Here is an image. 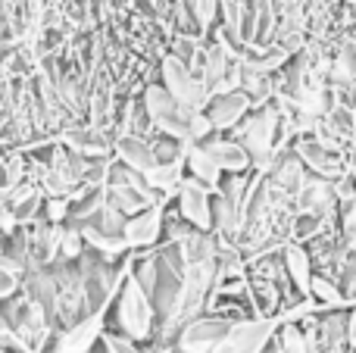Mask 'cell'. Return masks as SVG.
I'll return each mask as SVG.
<instances>
[{
    "label": "cell",
    "instance_id": "1",
    "mask_svg": "<svg viewBox=\"0 0 356 353\" xmlns=\"http://www.w3.org/2000/svg\"><path fill=\"white\" fill-rule=\"evenodd\" d=\"M278 125H282L278 106L263 104L259 110L247 113L244 122L234 129V141L247 150L253 169H259V172L272 169V163L278 160Z\"/></svg>",
    "mask_w": 356,
    "mask_h": 353
},
{
    "label": "cell",
    "instance_id": "2",
    "mask_svg": "<svg viewBox=\"0 0 356 353\" xmlns=\"http://www.w3.org/2000/svg\"><path fill=\"white\" fill-rule=\"evenodd\" d=\"M116 325H119V335H125L135 344L154 338L156 306L150 300V294L135 281L131 272L125 275L122 288L116 291Z\"/></svg>",
    "mask_w": 356,
    "mask_h": 353
},
{
    "label": "cell",
    "instance_id": "3",
    "mask_svg": "<svg viewBox=\"0 0 356 353\" xmlns=\"http://www.w3.org/2000/svg\"><path fill=\"white\" fill-rule=\"evenodd\" d=\"M160 75H163V88L172 94V100L181 106L184 113H203L209 106V88L184 66L178 56L169 54L166 60L160 63Z\"/></svg>",
    "mask_w": 356,
    "mask_h": 353
},
{
    "label": "cell",
    "instance_id": "4",
    "mask_svg": "<svg viewBox=\"0 0 356 353\" xmlns=\"http://www.w3.org/2000/svg\"><path fill=\"white\" fill-rule=\"evenodd\" d=\"M141 110H144V116H147V122L154 125L160 135L184 144L191 113H184L163 85H147V91H144V97H141Z\"/></svg>",
    "mask_w": 356,
    "mask_h": 353
},
{
    "label": "cell",
    "instance_id": "5",
    "mask_svg": "<svg viewBox=\"0 0 356 353\" xmlns=\"http://www.w3.org/2000/svg\"><path fill=\"white\" fill-rule=\"evenodd\" d=\"M278 329H282L278 316L275 319H257V316L238 319L213 353H266Z\"/></svg>",
    "mask_w": 356,
    "mask_h": 353
},
{
    "label": "cell",
    "instance_id": "6",
    "mask_svg": "<svg viewBox=\"0 0 356 353\" xmlns=\"http://www.w3.org/2000/svg\"><path fill=\"white\" fill-rule=\"evenodd\" d=\"M234 322H238V319L219 316V313H203V316L191 319V322L178 331L172 350H178V353H213Z\"/></svg>",
    "mask_w": 356,
    "mask_h": 353
},
{
    "label": "cell",
    "instance_id": "7",
    "mask_svg": "<svg viewBox=\"0 0 356 353\" xmlns=\"http://www.w3.org/2000/svg\"><path fill=\"white\" fill-rule=\"evenodd\" d=\"M213 194L207 185H200L197 179H184L175 191L178 200V216L191 225L194 231H213Z\"/></svg>",
    "mask_w": 356,
    "mask_h": 353
},
{
    "label": "cell",
    "instance_id": "8",
    "mask_svg": "<svg viewBox=\"0 0 356 353\" xmlns=\"http://www.w3.org/2000/svg\"><path fill=\"white\" fill-rule=\"evenodd\" d=\"M106 322V306H97L94 313H85L79 322H69L60 335L54 338L50 353H91V347L100 341Z\"/></svg>",
    "mask_w": 356,
    "mask_h": 353
},
{
    "label": "cell",
    "instance_id": "9",
    "mask_svg": "<svg viewBox=\"0 0 356 353\" xmlns=\"http://www.w3.org/2000/svg\"><path fill=\"white\" fill-rule=\"evenodd\" d=\"M294 156L303 163V169H309L313 175L319 179H328V181H338L347 175V166H344V154H334V150L322 147L313 135H303L294 141Z\"/></svg>",
    "mask_w": 356,
    "mask_h": 353
},
{
    "label": "cell",
    "instance_id": "10",
    "mask_svg": "<svg viewBox=\"0 0 356 353\" xmlns=\"http://www.w3.org/2000/svg\"><path fill=\"white\" fill-rule=\"evenodd\" d=\"M163 229H166V200L156 206H147L138 216H129L122 225V241L129 250H144L154 247L160 241Z\"/></svg>",
    "mask_w": 356,
    "mask_h": 353
},
{
    "label": "cell",
    "instance_id": "11",
    "mask_svg": "<svg viewBox=\"0 0 356 353\" xmlns=\"http://www.w3.org/2000/svg\"><path fill=\"white\" fill-rule=\"evenodd\" d=\"M250 110H253V100L247 97L244 91H232V94L209 97V106L203 113H207V119L213 122L216 135H222V131H234V129H238Z\"/></svg>",
    "mask_w": 356,
    "mask_h": 353
},
{
    "label": "cell",
    "instance_id": "12",
    "mask_svg": "<svg viewBox=\"0 0 356 353\" xmlns=\"http://www.w3.org/2000/svg\"><path fill=\"white\" fill-rule=\"evenodd\" d=\"M266 181H269V185L275 188L282 197L297 200V197H300V191H303V185H307V169H303V163L297 160L294 154H291V156H278V160L272 163Z\"/></svg>",
    "mask_w": 356,
    "mask_h": 353
},
{
    "label": "cell",
    "instance_id": "13",
    "mask_svg": "<svg viewBox=\"0 0 356 353\" xmlns=\"http://www.w3.org/2000/svg\"><path fill=\"white\" fill-rule=\"evenodd\" d=\"M203 147L209 150V156L216 160V166L222 169V175H244L247 169H253L250 156L247 150L241 147L234 138H225V135H213Z\"/></svg>",
    "mask_w": 356,
    "mask_h": 353
},
{
    "label": "cell",
    "instance_id": "14",
    "mask_svg": "<svg viewBox=\"0 0 356 353\" xmlns=\"http://www.w3.org/2000/svg\"><path fill=\"white\" fill-rule=\"evenodd\" d=\"M282 266L288 272L291 285L297 288V294L307 300L309 297V279H313V260H309V250L300 241H284L282 244Z\"/></svg>",
    "mask_w": 356,
    "mask_h": 353
},
{
    "label": "cell",
    "instance_id": "15",
    "mask_svg": "<svg viewBox=\"0 0 356 353\" xmlns=\"http://www.w3.org/2000/svg\"><path fill=\"white\" fill-rule=\"evenodd\" d=\"M184 166H188V179H197L200 185H207L209 191H219V185H222V169L216 166V160L209 156V150L203 147V144H191L188 147V154H184Z\"/></svg>",
    "mask_w": 356,
    "mask_h": 353
},
{
    "label": "cell",
    "instance_id": "16",
    "mask_svg": "<svg viewBox=\"0 0 356 353\" xmlns=\"http://www.w3.org/2000/svg\"><path fill=\"white\" fill-rule=\"evenodd\" d=\"M116 156L125 169H131V172H138V175L150 172V169L156 166L154 144H150L147 138H122V141L116 144Z\"/></svg>",
    "mask_w": 356,
    "mask_h": 353
},
{
    "label": "cell",
    "instance_id": "17",
    "mask_svg": "<svg viewBox=\"0 0 356 353\" xmlns=\"http://www.w3.org/2000/svg\"><path fill=\"white\" fill-rule=\"evenodd\" d=\"M66 144L81 160H106L110 156V141L97 129H75L66 135Z\"/></svg>",
    "mask_w": 356,
    "mask_h": 353
},
{
    "label": "cell",
    "instance_id": "18",
    "mask_svg": "<svg viewBox=\"0 0 356 353\" xmlns=\"http://www.w3.org/2000/svg\"><path fill=\"white\" fill-rule=\"evenodd\" d=\"M144 181L154 194L169 197L178 191V185L184 181V160H172V163H156L150 172H144Z\"/></svg>",
    "mask_w": 356,
    "mask_h": 353
},
{
    "label": "cell",
    "instance_id": "19",
    "mask_svg": "<svg viewBox=\"0 0 356 353\" xmlns=\"http://www.w3.org/2000/svg\"><path fill=\"white\" fill-rule=\"evenodd\" d=\"M79 229H81V238H85V247L97 250V256L104 263H116L119 256L129 254L122 235H106V231L94 229V225H79Z\"/></svg>",
    "mask_w": 356,
    "mask_h": 353
},
{
    "label": "cell",
    "instance_id": "20",
    "mask_svg": "<svg viewBox=\"0 0 356 353\" xmlns=\"http://www.w3.org/2000/svg\"><path fill=\"white\" fill-rule=\"evenodd\" d=\"M309 297L316 300V304H325L332 306V310H338V306H344V294H341V285H334L332 279H325V275H313L309 279Z\"/></svg>",
    "mask_w": 356,
    "mask_h": 353
},
{
    "label": "cell",
    "instance_id": "21",
    "mask_svg": "<svg viewBox=\"0 0 356 353\" xmlns=\"http://www.w3.org/2000/svg\"><path fill=\"white\" fill-rule=\"evenodd\" d=\"M85 254V238H81L79 225H63V238H60V256L63 260H79Z\"/></svg>",
    "mask_w": 356,
    "mask_h": 353
},
{
    "label": "cell",
    "instance_id": "22",
    "mask_svg": "<svg viewBox=\"0 0 356 353\" xmlns=\"http://www.w3.org/2000/svg\"><path fill=\"white\" fill-rule=\"evenodd\" d=\"M213 122L207 119V113H191L188 116V138H184V144H207L209 138H213Z\"/></svg>",
    "mask_w": 356,
    "mask_h": 353
},
{
    "label": "cell",
    "instance_id": "23",
    "mask_svg": "<svg viewBox=\"0 0 356 353\" xmlns=\"http://www.w3.org/2000/svg\"><path fill=\"white\" fill-rule=\"evenodd\" d=\"M19 291V266L10 260H0V300H10Z\"/></svg>",
    "mask_w": 356,
    "mask_h": 353
},
{
    "label": "cell",
    "instance_id": "24",
    "mask_svg": "<svg viewBox=\"0 0 356 353\" xmlns=\"http://www.w3.org/2000/svg\"><path fill=\"white\" fill-rule=\"evenodd\" d=\"M191 13H194L200 28H209L216 22V13H219V0H191Z\"/></svg>",
    "mask_w": 356,
    "mask_h": 353
},
{
    "label": "cell",
    "instance_id": "25",
    "mask_svg": "<svg viewBox=\"0 0 356 353\" xmlns=\"http://www.w3.org/2000/svg\"><path fill=\"white\" fill-rule=\"evenodd\" d=\"M69 210H72V204H69L66 197H50L47 200V225H63Z\"/></svg>",
    "mask_w": 356,
    "mask_h": 353
},
{
    "label": "cell",
    "instance_id": "26",
    "mask_svg": "<svg viewBox=\"0 0 356 353\" xmlns=\"http://www.w3.org/2000/svg\"><path fill=\"white\" fill-rule=\"evenodd\" d=\"M347 347L356 350V304L347 313Z\"/></svg>",
    "mask_w": 356,
    "mask_h": 353
},
{
    "label": "cell",
    "instance_id": "27",
    "mask_svg": "<svg viewBox=\"0 0 356 353\" xmlns=\"http://www.w3.org/2000/svg\"><path fill=\"white\" fill-rule=\"evenodd\" d=\"M344 3H347V6H353V10H356V0H344Z\"/></svg>",
    "mask_w": 356,
    "mask_h": 353
},
{
    "label": "cell",
    "instance_id": "28",
    "mask_svg": "<svg viewBox=\"0 0 356 353\" xmlns=\"http://www.w3.org/2000/svg\"><path fill=\"white\" fill-rule=\"evenodd\" d=\"M150 3H160V0H150Z\"/></svg>",
    "mask_w": 356,
    "mask_h": 353
}]
</instances>
